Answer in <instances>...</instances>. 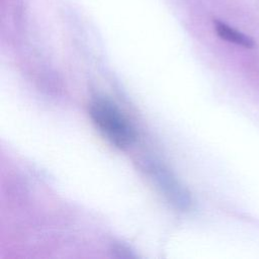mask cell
I'll use <instances>...</instances> for the list:
<instances>
[{
    "mask_svg": "<svg viewBox=\"0 0 259 259\" xmlns=\"http://www.w3.org/2000/svg\"><path fill=\"white\" fill-rule=\"evenodd\" d=\"M89 112L97 128L117 148H127L135 142L137 134L134 126L110 100L94 99L90 104Z\"/></svg>",
    "mask_w": 259,
    "mask_h": 259,
    "instance_id": "6da1fadb",
    "label": "cell"
},
{
    "mask_svg": "<svg viewBox=\"0 0 259 259\" xmlns=\"http://www.w3.org/2000/svg\"><path fill=\"white\" fill-rule=\"evenodd\" d=\"M214 29L217 31V34L221 38H223L227 41H230V42H233V44H236V45L248 48V49H251L255 46L254 40L251 37L238 31L237 29L229 26L228 24H226L220 20L214 21Z\"/></svg>",
    "mask_w": 259,
    "mask_h": 259,
    "instance_id": "3957f363",
    "label": "cell"
},
{
    "mask_svg": "<svg viewBox=\"0 0 259 259\" xmlns=\"http://www.w3.org/2000/svg\"><path fill=\"white\" fill-rule=\"evenodd\" d=\"M112 252H114V253H119V254H117V257H123V258L135 257V255L130 252V249H127L126 247H124V246H122V245H117V246L113 247Z\"/></svg>",
    "mask_w": 259,
    "mask_h": 259,
    "instance_id": "277c9868",
    "label": "cell"
},
{
    "mask_svg": "<svg viewBox=\"0 0 259 259\" xmlns=\"http://www.w3.org/2000/svg\"><path fill=\"white\" fill-rule=\"evenodd\" d=\"M147 171L161 193L171 204L182 210L189 208L191 204L189 192L167 168L152 162L148 165Z\"/></svg>",
    "mask_w": 259,
    "mask_h": 259,
    "instance_id": "7a4b0ae2",
    "label": "cell"
}]
</instances>
